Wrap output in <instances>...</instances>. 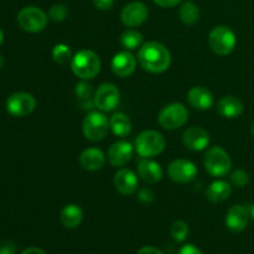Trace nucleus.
<instances>
[{
  "mask_svg": "<svg viewBox=\"0 0 254 254\" xmlns=\"http://www.w3.org/2000/svg\"><path fill=\"white\" fill-rule=\"evenodd\" d=\"M138 61L145 71L150 73H163L170 67L171 55L163 44L149 41L139 49Z\"/></svg>",
  "mask_w": 254,
  "mask_h": 254,
  "instance_id": "nucleus-1",
  "label": "nucleus"
},
{
  "mask_svg": "<svg viewBox=\"0 0 254 254\" xmlns=\"http://www.w3.org/2000/svg\"><path fill=\"white\" fill-rule=\"evenodd\" d=\"M71 68L78 78L88 81L101 71V59L91 50H81L72 57Z\"/></svg>",
  "mask_w": 254,
  "mask_h": 254,
  "instance_id": "nucleus-2",
  "label": "nucleus"
},
{
  "mask_svg": "<svg viewBox=\"0 0 254 254\" xmlns=\"http://www.w3.org/2000/svg\"><path fill=\"white\" fill-rule=\"evenodd\" d=\"M203 165L210 175L215 178H222L230 173L232 168V161L225 149L221 146H212L206 153Z\"/></svg>",
  "mask_w": 254,
  "mask_h": 254,
  "instance_id": "nucleus-3",
  "label": "nucleus"
},
{
  "mask_svg": "<svg viewBox=\"0 0 254 254\" xmlns=\"http://www.w3.org/2000/svg\"><path fill=\"white\" fill-rule=\"evenodd\" d=\"M109 128H111V124H109L108 118L102 112H89L82 124L84 138L92 143L101 141L102 139L106 138Z\"/></svg>",
  "mask_w": 254,
  "mask_h": 254,
  "instance_id": "nucleus-4",
  "label": "nucleus"
},
{
  "mask_svg": "<svg viewBox=\"0 0 254 254\" xmlns=\"http://www.w3.org/2000/svg\"><path fill=\"white\" fill-rule=\"evenodd\" d=\"M165 138L155 130H145L135 139V150L141 158H154L165 149Z\"/></svg>",
  "mask_w": 254,
  "mask_h": 254,
  "instance_id": "nucleus-5",
  "label": "nucleus"
},
{
  "mask_svg": "<svg viewBox=\"0 0 254 254\" xmlns=\"http://www.w3.org/2000/svg\"><path fill=\"white\" fill-rule=\"evenodd\" d=\"M208 44H210L211 50L216 55L226 56L235 50L237 39H236L235 32L230 27L220 25L211 30L210 36H208Z\"/></svg>",
  "mask_w": 254,
  "mask_h": 254,
  "instance_id": "nucleus-6",
  "label": "nucleus"
},
{
  "mask_svg": "<svg viewBox=\"0 0 254 254\" xmlns=\"http://www.w3.org/2000/svg\"><path fill=\"white\" fill-rule=\"evenodd\" d=\"M49 16L44 10L39 9L36 6H26L21 9L17 14V24L22 30L27 32L42 31L46 27Z\"/></svg>",
  "mask_w": 254,
  "mask_h": 254,
  "instance_id": "nucleus-7",
  "label": "nucleus"
},
{
  "mask_svg": "<svg viewBox=\"0 0 254 254\" xmlns=\"http://www.w3.org/2000/svg\"><path fill=\"white\" fill-rule=\"evenodd\" d=\"M6 111L10 116L15 118H22L27 117L36 108V99L31 93L27 92H16L7 97L6 99Z\"/></svg>",
  "mask_w": 254,
  "mask_h": 254,
  "instance_id": "nucleus-8",
  "label": "nucleus"
},
{
  "mask_svg": "<svg viewBox=\"0 0 254 254\" xmlns=\"http://www.w3.org/2000/svg\"><path fill=\"white\" fill-rule=\"evenodd\" d=\"M189 119V111L184 104L171 103L161 109L158 122L164 129L174 130L181 128Z\"/></svg>",
  "mask_w": 254,
  "mask_h": 254,
  "instance_id": "nucleus-9",
  "label": "nucleus"
},
{
  "mask_svg": "<svg viewBox=\"0 0 254 254\" xmlns=\"http://www.w3.org/2000/svg\"><path fill=\"white\" fill-rule=\"evenodd\" d=\"M121 101V92L113 83H102L93 96L94 107L101 112H112L117 108Z\"/></svg>",
  "mask_w": 254,
  "mask_h": 254,
  "instance_id": "nucleus-10",
  "label": "nucleus"
},
{
  "mask_svg": "<svg viewBox=\"0 0 254 254\" xmlns=\"http://www.w3.org/2000/svg\"><path fill=\"white\" fill-rule=\"evenodd\" d=\"M169 178L179 184H188L195 180L197 175V168L195 164L186 159H176L168 168Z\"/></svg>",
  "mask_w": 254,
  "mask_h": 254,
  "instance_id": "nucleus-11",
  "label": "nucleus"
},
{
  "mask_svg": "<svg viewBox=\"0 0 254 254\" xmlns=\"http://www.w3.org/2000/svg\"><path fill=\"white\" fill-rule=\"evenodd\" d=\"M149 10L146 5L141 1H131L123 7L121 12V19L126 26L136 27L146 21Z\"/></svg>",
  "mask_w": 254,
  "mask_h": 254,
  "instance_id": "nucleus-12",
  "label": "nucleus"
},
{
  "mask_svg": "<svg viewBox=\"0 0 254 254\" xmlns=\"http://www.w3.org/2000/svg\"><path fill=\"white\" fill-rule=\"evenodd\" d=\"M183 143L186 148L192 151L205 150L210 144V135L201 127H191L184 133Z\"/></svg>",
  "mask_w": 254,
  "mask_h": 254,
  "instance_id": "nucleus-13",
  "label": "nucleus"
},
{
  "mask_svg": "<svg viewBox=\"0 0 254 254\" xmlns=\"http://www.w3.org/2000/svg\"><path fill=\"white\" fill-rule=\"evenodd\" d=\"M250 217L251 212L246 206L235 205L227 211V215H226V226L232 232H242L248 226Z\"/></svg>",
  "mask_w": 254,
  "mask_h": 254,
  "instance_id": "nucleus-14",
  "label": "nucleus"
},
{
  "mask_svg": "<svg viewBox=\"0 0 254 254\" xmlns=\"http://www.w3.org/2000/svg\"><path fill=\"white\" fill-rule=\"evenodd\" d=\"M112 71L118 77H128L135 71L136 59L131 52L127 51L118 52L114 55L112 60Z\"/></svg>",
  "mask_w": 254,
  "mask_h": 254,
  "instance_id": "nucleus-15",
  "label": "nucleus"
},
{
  "mask_svg": "<svg viewBox=\"0 0 254 254\" xmlns=\"http://www.w3.org/2000/svg\"><path fill=\"white\" fill-rule=\"evenodd\" d=\"M134 149L129 141L119 140L112 144L108 150V160L113 166H124L133 156Z\"/></svg>",
  "mask_w": 254,
  "mask_h": 254,
  "instance_id": "nucleus-16",
  "label": "nucleus"
},
{
  "mask_svg": "<svg viewBox=\"0 0 254 254\" xmlns=\"http://www.w3.org/2000/svg\"><path fill=\"white\" fill-rule=\"evenodd\" d=\"M114 186L122 195H133L138 189V178L130 169H121L114 175Z\"/></svg>",
  "mask_w": 254,
  "mask_h": 254,
  "instance_id": "nucleus-17",
  "label": "nucleus"
},
{
  "mask_svg": "<svg viewBox=\"0 0 254 254\" xmlns=\"http://www.w3.org/2000/svg\"><path fill=\"white\" fill-rule=\"evenodd\" d=\"M188 101L192 108L206 111L212 107L213 96L205 87H192L188 93Z\"/></svg>",
  "mask_w": 254,
  "mask_h": 254,
  "instance_id": "nucleus-18",
  "label": "nucleus"
},
{
  "mask_svg": "<svg viewBox=\"0 0 254 254\" xmlns=\"http://www.w3.org/2000/svg\"><path fill=\"white\" fill-rule=\"evenodd\" d=\"M138 174L146 184H156L163 178V169L156 161L143 158L138 164Z\"/></svg>",
  "mask_w": 254,
  "mask_h": 254,
  "instance_id": "nucleus-19",
  "label": "nucleus"
},
{
  "mask_svg": "<svg viewBox=\"0 0 254 254\" xmlns=\"http://www.w3.org/2000/svg\"><path fill=\"white\" fill-rule=\"evenodd\" d=\"M106 163L103 151L97 148H88L82 151L79 156V164L87 171H97L102 169Z\"/></svg>",
  "mask_w": 254,
  "mask_h": 254,
  "instance_id": "nucleus-20",
  "label": "nucleus"
},
{
  "mask_svg": "<svg viewBox=\"0 0 254 254\" xmlns=\"http://www.w3.org/2000/svg\"><path fill=\"white\" fill-rule=\"evenodd\" d=\"M217 111L225 118L235 119L242 116L243 111H245V106H243L242 101L238 99L237 97L226 96L218 102Z\"/></svg>",
  "mask_w": 254,
  "mask_h": 254,
  "instance_id": "nucleus-21",
  "label": "nucleus"
},
{
  "mask_svg": "<svg viewBox=\"0 0 254 254\" xmlns=\"http://www.w3.org/2000/svg\"><path fill=\"white\" fill-rule=\"evenodd\" d=\"M83 220V211L78 205H67L62 208L60 213V221L68 230H74L78 227Z\"/></svg>",
  "mask_w": 254,
  "mask_h": 254,
  "instance_id": "nucleus-22",
  "label": "nucleus"
},
{
  "mask_svg": "<svg viewBox=\"0 0 254 254\" xmlns=\"http://www.w3.org/2000/svg\"><path fill=\"white\" fill-rule=\"evenodd\" d=\"M232 192V188L225 180H216L208 186L206 191V197L213 203H220L227 200Z\"/></svg>",
  "mask_w": 254,
  "mask_h": 254,
  "instance_id": "nucleus-23",
  "label": "nucleus"
},
{
  "mask_svg": "<svg viewBox=\"0 0 254 254\" xmlns=\"http://www.w3.org/2000/svg\"><path fill=\"white\" fill-rule=\"evenodd\" d=\"M109 124H111V129L114 133V135L124 138V136H128L129 134L131 133V122L126 114H113V116L111 117Z\"/></svg>",
  "mask_w": 254,
  "mask_h": 254,
  "instance_id": "nucleus-24",
  "label": "nucleus"
},
{
  "mask_svg": "<svg viewBox=\"0 0 254 254\" xmlns=\"http://www.w3.org/2000/svg\"><path fill=\"white\" fill-rule=\"evenodd\" d=\"M180 20L188 26H192L200 20V9L193 1H185L179 10Z\"/></svg>",
  "mask_w": 254,
  "mask_h": 254,
  "instance_id": "nucleus-25",
  "label": "nucleus"
},
{
  "mask_svg": "<svg viewBox=\"0 0 254 254\" xmlns=\"http://www.w3.org/2000/svg\"><path fill=\"white\" fill-rule=\"evenodd\" d=\"M121 44L128 51L136 50L143 45V35L136 30H126L121 36Z\"/></svg>",
  "mask_w": 254,
  "mask_h": 254,
  "instance_id": "nucleus-26",
  "label": "nucleus"
},
{
  "mask_svg": "<svg viewBox=\"0 0 254 254\" xmlns=\"http://www.w3.org/2000/svg\"><path fill=\"white\" fill-rule=\"evenodd\" d=\"M52 57L59 64H67L72 61V52L69 47L64 44H57L52 50Z\"/></svg>",
  "mask_w": 254,
  "mask_h": 254,
  "instance_id": "nucleus-27",
  "label": "nucleus"
},
{
  "mask_svg": "<svg viewBox=\"0 0 254 254\" xmlns=\"http://www.w3.org/2000/svg\"><path fill=\"white\" fill-rule=\"evenodd\" d=\"M74 94H76L77 98L82 102V104H86L89 99L92 98V94H93V88H92V84L88 83L86 79H82L81 82L76 84V88H74Z\"/></svg>",
  "mask_w": 254,
  "mask_h": 254,
  "instance_id": "nucleus-28",
  "label": "nucleus"
},
{
  "mask_svg": "<svg viewBox=\"0 0 254 254\" xmlns=\"http://www.w3.org/2000/svg\"><path fill=\"white\" fill-rule=\"evenodd\" d=\"M170 235L176 242H184L189 236V226L184 221H175L170 227Z\"/></svg>",
  "mask_w": 254,
  "mask_h": 254,
  "instance_id": "nucleus-29",
  "label": "nucleus"
},
{
  "mask_svg": "<svg viewBox=\"0 0 254 254\" xmlns=\"http://www.w3.org/2000/svg\"><path fill=\"white\" fill-rule=\"evenodd\" d=\"M67 15H68V7H67V5L62 4V2H57V4L52 5L49 10V19H51L52 21H64Z\"/></svg>",
  "mask_w": 254,
  "mask_h": 254,
  "instance_id": "nucleus-30",
  "label": "nucleus"
},
{
  "mask_svg": "<svg viewBox=\"0 0 254 254\" xmlns=\"http://www.w3.org/2000/svg\"><path fill=\"white\" fill-rule=\"evenodd\" d=\"M231 183L236 188H245L250 184V175L247 174V171L237 169L231 174Z\"/></svg>",
  "mask_w": 254,
  "mask_h": 254,
  "instance_id": "nucleus-31",
  "label": "nucleus"
},
{
  "mask_svg": "<svg viewBox=\"0 0 254 254\" xmlns=\"http://www.w3.org/2000/svg\"><path fill=\"white\" fill-rule=\"evenodd\" d=\"M139 200L143 202H151L154 200V192L150 189H141L139 191Z\"/></svg>",
  "mask_w": 254,
  "mask_h": 254,
  "instance_id": "nucleus-32",
  "label": "nucleus"
},
{
  "mask_svg": "<svg viewBox=\"0 0 254 254\" xmlns=\"http://www.w3.org/2000/svg\"><path fill=\"white\" fill-rule=\"evenodd\" d=\"M114 0H93V5L98 10H109L112 9Z\"/></svg>",
  "mask_w": 254,
  "mask_h": 254,
  "instance_id": "nucleus-33",
  "label": "nucleus"
},
{
  "mask_svg": "<svg viewBox=\"0 0 254 254\" xmlns=\"http://www.w3.org/2000/svg\"><path fill=\"white\" fill-rule=\"evenodd\" d=\"M179 254H202L200 251V248H197L193 245H185L180 251H179Z\"/></svg>",
  "mask_w": 254,
  "mask_h": 254,
  "instance_id": "nucleus-34",
  "label": "nucleus"
},
{
  "mask_svg": "<svg viewBox=\"0 0 254 254\" xmlns=\"http://www.w3.org/2000/svg\"><path fill=\"white\" fill-rule=\"evenodd\" d=\"M181 1L183 0H154V2L161 7H174L178 4H180Z\"/></svg>",
  "mask_w": 254,
  "mask_h": 254,
  "instance_id": "nucleus-35",
  "label": "nucleus"
},
{
  "mask_svg": "<svg viewBox=\"0 0 254 254\" xmlns=\"http://www.w3.org/2000/svg\"><path fill=\"white\" fill-rule=\"evenodd\" d=\"M136 254H164L160 250L155 247H151V246H148V247H143L141 250L138 251Z\"/></svg>",
  "mask_w": 254,
  "mask_h": 254,
  "instance_id": "nucleus-36",
  "label": "nucleus"
},
{
  "mask_svg": "<svg viewBox=\"0 0 254 254\" xmlns=\"http://www.w3.org/2000/svg\"><path fill=\"white\" fill-rule=\"evenodd\" d=\"M0 254H15V246L12 243L0 246Z\"/></svg>",
  "mask_w": 254,
  "mask_h": 254,
  "instance_id": "nucleus-37",
  "label": "nucleus"
},
{
  "mask_svg": "<svg viewBox=\"0 0 254 254\" xmlns=\"http://www.w3.org/2000/svg\"><path fill=\"white\" fill-rule=\"evenodd\" d=\"M21 254H46L41 248H37V247H29L26 250H24L21 252Z\"/></svg>",
  "mask_w": 254,
  "mask_h": 254,
  "instance_id": "nucleus-38",
  "label": "nucleus"
},
{
  "mask_svg": "<svg viewBox=\"0 0 254 254\" xmlns=\"http://www.w3.org/2000/svg\"><path fill=\"white\" fill-rule=\"evenodd\" d=\"M250 212H251V217H252L253 221H254V203L252 205V207L250 208Z\"/></svg>",
  "mask_w": 254,
  "mask_h": 254,
  "instance_id": "nucleus-39",
  "label": "nucleus"
},
{
  "mask_svg": "<svg viewBox=\"0 0 254 254\" xmlns=\"http://www.w3.org/2000/svg\"><path fill=\"white\" fill-rule=\"evenodd\" d=\"M2 41H4V34H2V30L0 29V45L2 44Z\"/></svg>",
  "mask_w": 254,
  "mask_h": 254,
  "instance_id": "nucleus-40",
  "label": "nucleus"
},
{
  "mask_svg": "<svg viewBox=\"0 0 254 254\" xmlns=\"http://www.w3.org/2000/svg\"><path fill=\"white\" fill-rule=\"evenodd\" d=\"M2 64H4V60H2L1 55H0V68H1V67H2Z\"/></svg>",
  "mask_w": 254,
  "mask_h": 254,
  "instance_id": "nucleus-41",
  "label": "nucleus"
},
{
  "mask_svg": "<svg viewBox=\"0 0 254 254\" xmlns=\"http://www.w3.org/2000/svg\"><path fill=\"white\" fill-rule=\"evenodd\" d=\"M251 131H252V135H253V138H254V123L252 124V128H251Z\"/></svg>",
  "mask_w": 254,
  "mask_h": 254,
  "instance_id": "nucleus-42",
  "label": "nucleus"
}]
</instances>
